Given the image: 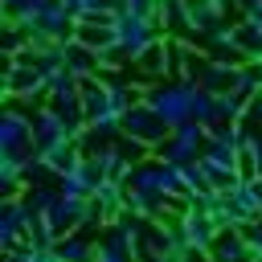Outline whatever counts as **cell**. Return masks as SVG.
Masks as SVG:
<instances>
[{"mask_svg": "<svg viewBox=\"0 0 262 262\" xmlns=\"http://www.w3.org/2000/svg\"><path fill=\"white\" fill-rule=\"evenodd\" d=\"M209 143V127H201V123H180L156 151H160V160L164 164H176V168H184V164H192V160H201L205 147Z\"/></svg>", "mask_w": 262, "mask_h": 262, "instance_id": "obj_1", "label": "cell"}, {"mask_svg": "<svg viewBox=\"0 0 262 262\" xmlns=\"http://www.w3.org/2000/svg\"><path fill=\"white\" fill-rule=\"evenodd\" d=\"M192 102H196V90L192 86H172V90H156L147 106L176 131L180 123H192Z\"/></svg>", "mask_w": 262, "mask_h": 262, "instance_id": "obj_2", "label": "cell"}, {"mask_svg": "<svg viewBox=\"0 0 262 262\" xmlns=\"http://www.w3.org/2000/svg\"><path fill=\"white\" fill-rule=\"evenodd\" d=\"M29 225H33V209L25 205V196H8L4 201V217H0V246H4V254L20 250L29 242Z\"/></svg>", "mask_w": 262, "mask_h": 262, "instance_id": "obj_3", "label": "cell"}, {"mask_svg": "<svg viewBox=\"0 0 262 262\" xmlns=\"http://www.w3.org/2000/svg\"><path fill=\"white\" fill-rule=\"evenodd\" d=\"M123 131L131 135V139H139V143H147V147H160L168 135H172V127L143 102V106H131L127 115H123Z\"/></svg>", "mask_w": 262, "mask_h": 262, "instance_id": "obj_4", "label": "cell"}, {"mask_svg": "<svg viewBox=\"0 0 262 262\" xmlns=\"http://www.w3.org/2000/svg\"><path fill=\"white\" fill-rule=\"evenodd\" d=\"M176 225H180L184 242H188V246H196V250H213V246H217V237H221L217 217H213V213H201V209H184Z\"/></svg>", "mask_w": 262, "mask_h": 262, "instance_id": "obj_5", "label": "cell"}, {"mask_svg": "<svg viewBox=\"0 0 262 262\" xmlns=\"http://www.w3.org/2000/svg\"><path fill=\"white\" fill-rule=\"evenodd\" d=\"M0 147L4 151H16V156H33V123L25 119V115H16V111H8L4 115V123H0Z\"/></svg>", "mask_w": 262, "mask_h": 262, "instance_id": "obj_6", "label": "cell"}, {"mask_svg": "<svg viewBox=\"0 0 262 262\" xmlns=\"http://www.w3.org/2000/svg\"><path fill=\"white\" fill-rule=\"evenodd\" d=\"M98 180H102L98 168H94L90 160H82L78 168H70L66 176H57V192H61V196H90V192L98 188Z\"/></svg>", "mask_w": 262, "mask_h": 262, "instance_id": "obj_7", "label": "cell"}, {"mask_svg": "<svg viewBox=\"0 0 262 262\" xmlns=\"http://www.w3.org/2000/svg\"><path fill=\"white\" fill-rule=\"evenodd\" d=\"M86 156H82V143L78 139H61L57 147H49V151H41V164L49 168V172H57V176H66L70 168H78Z\"/></svg>", "mask_w": 262, "mask_h": 262, "instance_id": "obj_8", "label": "cell"}, {"mask_svg": "<svg viewBox=\"0 0 262 262\" xmlns=\"http://www.w3.org/2000/svg\"><path fill=\"white\" fill-rule=\"evenodd\" d=\"M209 254H213V262H250L254 258L242 229H221V237H217V246Z\"/></svg>", "mask_w": 262, "mask_h": 262, "instance_id": "obj_9", "label": "cell"}, {"mask_svg": "<svg viewBox=\"0 0 262 262\" xmlns=\"http://www.w3.org/2000/svg\"><path fill=\"white\" fill-rule=\"evenodd\" d=\"M94 237H86V233H66L53 250L61 254V262H94Z\"/></svg>", "mask_w": 262, "mask_h": 262, "instance_id": "obj_10", "label": "cell"}, {"mask_svg": "<svg viewBox=\"0 0 262 262\" xmlns=\"http://www.w3.org/2000/svg\"><path fill=\"white\" fill-rule=\"evenodd\" d=\"M242 172L246 176H262V131H250V139L242 147Z\"/></svg>", "mask_w": 262, "mask_h": 262, "instance_id": "obj_11", "label": "cell"}, {"mask_svg": "<svg viewBox=\"0 0 262 262\" xmlns=\"http://www.w3.org/2000/svg\"><path fill=\"white\" fill-rule=\"evenodd\" d=\"M242 233H246V242H250V254L262 262V221H250Z\"/></svg>", "mask_w": 262, "mask_h": 262, "instance_id": "obj_12", "label": "cell"}, {"mask_svg": "<svg viewBox=\"0 0 262 262\" xmlns=\"http://www.w3.org/2000/svg\"><path fill=\"white\" fill-rule=\"evenodd\" d=\"M176 262H213V254H209V250H196V246H184V250L176 254Z\"/></svg>", "mask_w": 262, "mask_h": 262, "instance_id": "obj_13", "label": "cell"}, {"mask_svg": "<svg viewBox=\"0 0 262 262\" xmlns=\"http://www.w3.org/2000/svg\"><path fill=\"white\" fill-rule=\"evenodd\" d=\"M139 262H176V258H160V254H143Z\"/></svg>", "mask_w": 262, "mask_h": 262, "instance_id": "obj_14", "label": "cell"}, {"mask_svg": "<svg viewBox=\"0 0 262 262\" xmlns=\"http://www.w3.org/2000/svg\"><path fill=\"white\" fill-rule=\"evenodd\" d=\"M4 262H12V258H4Z\"/></svg>", "mask_w": 262, "mask_h": 262, "instance_id": "obj_15", "label": "cell"}]
</instances>
